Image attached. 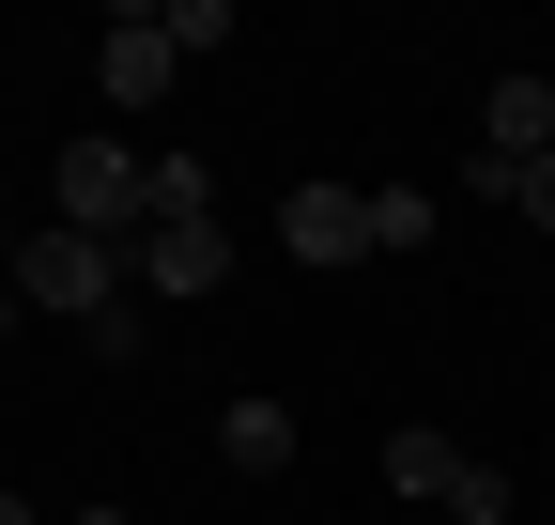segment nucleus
I'll return each mask as SVG.
<instances>
[{
	"mask_svg": "<svg viewBox=\"0 0 555 525\" xmlns=\"http://www.w3.org/2000/svg\"><path fill=\"white\" fill-rule=\"evenodd\" d=\"M62 217L108 232V247H139V232H155V155L108 140V124H78V140H62Z\"/></svg>",
	"mask_w": 555,
	"mask_h": 525,
	"instance_id": "f257e3e1",
	"label": "nucleus"
},
{
	"mask_svg": "<svg viewBox=\"0 0 555 525\" xmlns=\"http://www.w3.org/2000/svg\"><path fill=\"white\" fill-rule=\"evenodd\" d=\"M16 294L93 324V309H124V247H108V232H78V217H31V232H16Z\"/></svg>",
	"mask_w": 555,
	"mask_h": 525,
	"instance_id": "f03ea898",
	"label": "nucleus"
},
{
	"mask_svg": "<svg viewBox=\"0 0 555 525\" xmlns=\"http://www.w3.org/2000/svg\"><path fill=\"white\" fill-rule=\"evenodd\" d=\"M185 78V47H170V0H108V16H93V93L108 108H155Z\"/></svg>",
	"mask_w": 555,
	"mask_h": 525,
	"instance_id": "7ed1b4c3",
	"label": "nucleus"
},
{
	"mask_svg": "<svg viewBox=\"0 0 555 525\" xmlns=\"http://www.w3.org/2000/svg\"><path fill=\"white\" fill-rule=\"evenodd\" d=\"M124 279L139 294H217L232 279V217H155V232L124 247Z\"/></svg>",
	"mask_w": 555,
	"mask_h": 525,
	"instance_id": "20e7f679",
	"label": "nucleus"
},
{
	"mask_svg": "<svg viewBox=\"0 0 555 525\" xmlns=\"http://www.w3.org/2000/svg\"><path fill=\"white\" fill-rule=\"evenodd\" d=\"M478 155H494V170H540L555 155V78H540V62H509V78L478 93Z\"/></svg>",
	"mask_w": 555,
	"mask_h": 525,
	"instance_id": "39448f33",
	"label": "nucleus"
},
{
	"mask_svg": "<svg viewBox=\"0 0 555 525\" xmlns=\"http://www.w3.org/2000/svg\"><path fill=\"white\" fill-rule=\"evenodd\" d=\"M278 247L294 262H371V185H294L278 202Z\"/></svg>",
	"mask_w": 555,
	"mask_h": 525,
	"instance_id": "423d86ee",
	"label": "nucleus"
},
{
	"mask_svg": "<svg viewBox=\"0 0 555 525\" xmlns=\"http://www.w3.org/2000/svg\"><path fill=\"white\" fill-rule=\"evenodd\" d=\"M463 464H478V448H463V433H433V418H401V433H386V495H401V510H448V495H463Z\"/></svg>",
	"mask_w": 555,
	"mask_h": 525,
	"instance_id": "0eeeda50",
	"label": "nucleus"
},
{
	"mask_svg": "<svg viewBox=\"0 0 555 525\" xmlns=\"http://www.w3.org/2000/svg\"><path fill=\"white\" fill-rule=\"evenodd\" d=\"M217 464L232 479H278V464H294V402H217Z\"/></svg>",
	"mask_w": 555,
	"mask_h": 525,
	"instance_id": "6e6552de",
	"label": "nucleus"
},
{
	"mask_svg": "<svg viewBox=\"0 0 555 525\" xmlns=\"http://www.w3.org/2000/svg\"><path fill=\"white\" fill-rule=\"evenodd\" d=\"M433 247V185H371V262H416Z\"/></svg>",
	"mask_w": 555,
	"mask_h": 525,
	"instance_id": "1a4fd4ad",
	"label": "nucleus"
},
{
	"mask_svg": "<svg viewBox=\"0 0 555 525\" xmlns=\"http://www.w3.org/2000/svg\"><path fill=\"white\" fill-rule=\"evenodd\" d=\"M155 217H217V170H201L185 140H155Z\"/></svg>",
	"mask_w": 555,
	"mask_h": 525,
	"instance_id": "9d476101",
	"label": "nucleus"
},
{
	"mask_svg": "<svg viewBox=\"0 0 555 525\" xmlns=\"http://www.w3.org/2000/svg\"><path fill=\"white\" fill-rule=\"evenodd\" d=\"M525 495H509V464H463V495H448V525H509Z\"/></svg>",
	"mask_w": 555,
	"mask_h": 525,
	"instance_id": "9b49d317",
	"label": "nucleus"
},
{
	"mask_svg": "<svg viewBox=\"0 0 555 525\" xmlns=\"http://www.w3.org/2000/svg\"><path fill=\"white\" fill-rule=\"evenodd\" d=\"M509 217H540V232H555V155H540V170L509 185Z\"/></svg>",
	"mask_w": 555,
	"mask_h": 525,
	"instance_id": "f8f14e48",
	"label": "nucleus"
},
{
	"mask_svg": "<svg viewBox=\"0 0 555 525\" xmlns=\"http://www.w3.org/2000/svg\"><path fill=\"white\" fill-rule=\"evenodd\" d=\"M16 309H31V294H16V279H0V341H16Z\"/></svg>",
	"mask_w": 555,
	"mask_h": 525,
	"instance_id": "ddd939ff",
	"label": "nucleus"
},
{
	"mask_svg": "<svg viewBox=\"0 0 555 525\" xmlns=\"http://www.w3.org/2000/svg\"><path fill=\"white\" fill-rule=\"evenodd\" d=\"M0 525H47V510H31V495H0Z\"/></svg>",
	"mask_w": 555,
	"mask_h": 525,
	"instance_id": "4468645a",
	"label": "nucleus"
},
{
	"mask_svg": "<svg viewBox=\"0 0 555 525\" xmlns=\"http://www.w3.org/2000/svg\"><path fill=\"white\" fill-rule=\"evenodd\" d=\"M62 525H139V510H62Z\"/></svg>",
	"mask_w": 555,
	"mask_h": 525,
	"instance_id": "2eb2a0df",
	"label": "nucleus"
}]
</instances>
